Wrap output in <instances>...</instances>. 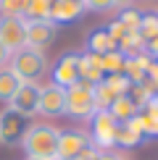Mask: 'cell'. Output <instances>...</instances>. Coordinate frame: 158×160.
<instances>
[{
	"label": "cell",
	"mask_w": 158,
	"mask_h": 160,
	"mask_svg": "<svg viewBox=\"0 0 158 160\" xmlns=\"http://www.w3.org/2000/svg\"><path fill=\"white\" fill-rule=\"evenodd\" d=\"M26 24V48L45 50L55 39V24L53 21H24Z\"/></svg>",
	"instance_id": "30bf717a"
},
{
	"label": "cell",
	"mask_w": 158,
	"mask_h": 160,
	"mask_svg": "<svg viewBox=\"0 0 158 160\" xmlns=\"http://www.w3.org/2000/svg\"><path fill=\"white\" fill-rule=\"evenodd\" d=\"M103 82H105V87H108V89L113 92L116 97L129 95V89H132V82H129V79L124 76V74H108V76L103 79Z\"/></svg>",
	"instance_id": "603a6c76"
},
{
	"label": "cell",
	"mask_w": 158,
	"mask_h": 160,
	"mask_svg": "<svg viewBox=\"0 0 158 160\" xmlns=\"http://www.w3.org/2000/svg\"><path fill=\"white\" fill-rule=\"evenodd\" d=\"M140 121H142V131L148 137H158V110L155 108H142L140 110Z\"/></svg>",
	"instance_id": "cb8c5ba5"
},
{
	"label": "cell",
	"mask_w": 158,
	"mask_h": 160,
	"mask_svg": "<svg viewBox=\"0 0 158 160\" xmlns=\"http://www.w3.org/2000/svg\"><path fill=\"white\" fill-rule=\"evenodd\" d=\"M26 160H37V158H26Z\"/></svg>",
	"instance_id": "8d00e7d4"
},
{
	"label": "cell",
	"mask_w": 158,
	"mask_h": 160,
	"mask_svg": "<svg viewBox=\"0 0 158 160\" xmlns=\"http://www.w3.org/2000/svg\"><path fill=\"white\" fill-rule=\"evenodd\" d=\"M82 13H84V3L82 0H53L50 21L53 24H69V21H76Z\"/></svg>",
	"instance_id": "7c38bea8"
},
{
	"label": "cell",
	"mask_w": 158,
	"mask_h": 160,
	"mask_svg": "<svg viewBox=\"0 0 158 160\" xmlns=\"http://www.w3.org/2000/svg\"><path fill=\"white\" fill-rule=\"evenodd\" d=\"M18 87H21V82L16 79V74H13L8 66H3L0 68V102H8Z\"/></svg>",
	"instance_id": "e0dca14e"
},
{
	"label": "cell",
	"mask_w": 158,
	"mask_h": 160,
	"mask_svg": "<svg viewBox=\"0 0 158 160\" xmlns=\"http://www.w3.org/2000/svg\"><path fill=\"white\" fill-rule=\"evenodd\" d=\"M95 113V102H92V84L76 82L74 87L66 89V116L76 118V121H90Z\"/></svg>",
	"instance_id": "3957f363"
},
{
	"label": "cell",
	"mask_w": 158,
	"mask_h": 160,
	"mask_svg": "<svg viewBox=\"0 0 158 160\" xmlns=\"http://www.w3.org/2000/svg\"><path fill=\"white\" fill-rule=\"evenodd\" d=\"M137 34H140V39H142L145 45H148V42H153V39L158 37V16H155V13H148V16H142Z\"/></svg>",
	"instance_id": "44dd1931"
},
{
	"label": "cell",
	"mask_w": 158,
	"mask_h": 160,
	"mask_svg": "<svg viewBox=\"0 0 158 160\" xmlns=\"http://www.w3.org/2000/svg\"><path fill=\"white\" fill-rule=\"evenodd\" d=\"M145 52H148L153 61H158V37L153 39V42H148V50H145Z\"/></svg>",
	"instance_id": "1f68e13d"
},
{
	"label": "cell",
	"mask_w": 158,
	"mask_h": 160,
	"mask_svg": "<svg viewBox=\"0 0 158 160\" xmlns=\"http://www.w3.org/2000/svg\"><path fill=\"white\" fill-rule=\"evenodd\" d=\"M0 45H3L11 55L16 50L26 48V24H24V18L0 16Z\"/></svg>",
	"instance_id": "52a82bcc"
},
{
	"label": "cell",
	"mask_w": 158,
	"mask_h": 160,
	"mask_svg": "<svg viewBox=\"0 0 158 160\" xmlns=\"http://www.w3.org/2000/svg\"><path fill=\"white\" fill-rule=\"evenodd\" d=\"M37 113L48 118H58L66 116V89L58 84H40V102H37Z\"/></svg>",
	"instance_id": "5b68a950"
},
{
	"label": "cell",
	"mask_w": 158,
	"mask_h": 160,
	"mask_svg": "<svg viewBox=\"0 0 158 160\" xmlns=\"http://www.w3.org/2000/svg\"><path fill=\"white\" fill-rule=\"evenodd\" d=\"M8 61H11V52L0 45V68H3V66H8Z\"/></svg>",
	"instance_id": "d6a6232c"
},
{
	"label": "cell",
	"mask_w": 158,
	"mask_h": 160,
	"mask_svg": "<svg viewBox=\"0 0 158 160\" xmlns=\"http://www.w3.org/2000/svg\"><path fill=\"white\" fill-rule=\"evenodd\" d=\"M124 61H127V58L118 50H111V52H105V55H100V63H103L105 74H124Z\"/></svg>",
	"instance_id": "7402d4cb"
},
{
	"label": "cell",
	"mask_w": 158,
	"mask_h": 160,
	"mask_svg": "<svg viewBox=\"0 0 158 160\" xmlns=\"http://www.w3.org/2000/svg\"><path fill=\"white\" fill-rule=\"evenodd\" d=\"M87 50L95 52V55H105V52H111V50H118V45L108 37L105 29H97V32H92L90 39H87Z\"/></svg>",
	"instance_id": "2e32d148"
},
{
	"label": "cell",
	"mask_w": 158,
	"mask_h": 160,
	"mask_svg": "<svg viewBox=\"0 0 158 160\" xmlns=\"http://www.w3.org/2000/svg\"><path fill=\"white\" fill-rule=\"evenodd\" d=\"M84 3V11H92V13H111L116 8L113 0H82Z\"/></svg>",
	"instance_id": "4316f807"
},
{
	"label": "cell",
	"mask_w": 158,
	"mask_h": 160,
	"mask_svg": "<svg viewBox=\"0 0 158 160\" xmlns=\"http://www.w3.org/2000/svg\"><path fill=\"white\" fill-rule=\"evenodd\" d=\"M108 113L116 118L118 123H127L129 118H134L137 113H140V108L134 105V100H132L129 95H121V97H116L113 102H111V108H108Z\"/></svg>",
	"instance_id": "5bb4252c"
},
{
	"label": "cell",
	"mask_w": 158,
	"mask_h": 160,
	"mask_svg": "<svg viewBox=\"0 0 158 160\" xmlns=\"http://www.w3.org/2000/svg\"><path fill=\"white\" fill-rule=\"evenodd\" d=\"M113 3H116V8H132V5H134V0H113Z\"/></svg>",
	"instance_id": "836d02e7"
},
{
	"label": "cell",
	"mask_w": 158,
	"mask_h": 160,
	"mask_svg": "<svg viewBox=\"0 0 158 160\" xmlns=\"http://www.w3.org/2000/svg\"><path fill=\"white\" fill-rule=\"evenodd\" d=\"M105 79V71H103V63H100V55L95 52H82L79 55V82H87V84H100Z\"/></svg>",
	"instance_id": "4fadbf2b"
},
{
	"label": "cell",
	"mask_w": 158,
	"mask_h": 160,
	"mask_svg": "<svg viewBox=\"0 0 158 160\" xmlns=\"http://www.w3.org/2000/svg\"><path fill=\"white\" fill-rule=\"evenodd\" d=\"M53 0H26L24 3V21H50Z\"/></svg>",
	"instance_id": "9a60e30c"
},
{
	"label": "cell",
	"mask_w": 158,
	"mask_h": 160,
	"mask_svg": "<svg viewBox=\"0 0 158 160\" xmlns=\"http://www.w3.org/2000/svg\"><path fill=\"white\" fill-rule=\"evenodd\" d=\"M142 134L137 129H132L129 123H118L116 129V147H134V144H140Z\"/></svg>",
	"instance_id": "d6986e66"
},
{
	"label": "cell",
	"mask_w": 158,
	"mask_h": 160,
	"mask_svg": "<svg viewBox=\"0 0 158 160\" xmlns=\"http://www.w3.org/2000/svg\"><path fill=\"white\" fill-rule=\"evenodd\" d=\"M90 121H92V147L97 150L116 147V129H118L116 118L108 110H95Z\"/></svg>",
	"instance_id": "277c9868"
},
{
	"label": "cell",
	"mask_w": 158,
	"mask_h": 160,
	"mask_svg": "<svg viewBox=\"0 0 158 160\" xmlns=\"http://www.w3.org/2000/svg\"><path fill=\"white\" fill-rule=\"evenodd\" d=\"M58 134H61V129L50 123H29L18 142H21L26 158L58 160Z\"/></svg>",
	"instance_id": "6da1fadb"
},
{
	"label": "cell",
	"mask_w": 158,
	"mask_h": 160,
	"mask_svg": "<svg viewBox=\"0 0 158 160\" xmlns=\"http://www.w3.org/2000/svg\"><path fill=\"white\" fill-rule=\"evenodd\" d=\"M8 68L16 74V79L21 84H37L40 79L48 74V58L45 50H34V48H21L11 55Z\"/></svg>",
	"instance_id": "7a4b0ae2"
},
{
	"label": "cell",
	"mask_w": 158,
	"mask_h": 160,
	"mask_svg": "<svg viewBox=\"0 0 158 160\" xmlns=\"http://www.w3.org/2000/svg\"><path fill=\"white\" fill-rule=\"evenodd\" d=\"M24 3L26 0H0V16L21 18L24 16Z\"/></svg>",
	"instance_id": "484cf974"
},
{
	"label": "cell",
	"mask_w": 158,
	"mask_h": 160,
	"mask_svg": "<svg viewBox=\"0 0 158 160\" xmlns=\"http://www.w3.org/2000/svg\"><path fill=\"white\" fill-rule=\"evenodd\" d=\"M148 82L158 89V61H150V66H148Z\"/></svg>",
	"instance_id": "f1b7e54d"
},
{
	"label": "cell",
	"mask_w": 158,
	"mask_h": 160,
	"mask_svg": "<svg viewBox=\"0 0 158 160\" xmlns=\"http://www.w3.org/2000/svg\"><path fill=\"white\" fill-rule=\"evenodd\" d=\"M76 82H79V52H63L58 63L53 66V84L69 89Z\"/></svg>",
	"instance_id": "ba28073f"
},
{
	"label": "cell",
	"mask_w": 158,
	"mask_h": 160,
	"mask_svg": "<svg viewBox=\"0 0 158 160\" xmlns=\"http://www.w3.org/2000/svg\"><path fill=\"white\" fill-rule=\"evenodd\" d=\"M148 50V45L140 39V34L137 32H127V37L118 42V52H121L124 58H134V55H140V52Z\"/></svg>",
	"instance_id": "ac0fdd59"
},
{
	"label": "cell",
	"mask_w": 158,
	"mask_h": 160,
	"mask_svg": "<svg viewBox=\"0 0 158 160\" xmlns=\"http://www.w3.org/2000/svg\"><path fill=\"white\" fill-rule=\"evenodd\" d=\"M124 160H127V158H124Z\"/></svg>",
	"instance_id": "74e56055"
},
{
	"label": "cell",
	"mask_w": 158,
	"mask_h": 160,
	"mask_svg": "<svg viewBox=\"0 0 158 160\" xmlns=\"http://www.w3.org/2000/svg\"><path fill=\"white\" fill-rule=\"evenodd\" d=\"M97 155H100V150H97V147H87L76 160H97Z\"/></svg>",
	"instance_id": "f546056e"
},
{
	"label": "cell",
	"mask_w": 158,
	"mask_h": 160,
	"mask_svg": "<svg viewBox=\"0 0 158 160\" xmlns=\"http://www.w3.org/2000/svg\"><path fill=\"white\" fill-rule=\"evenodd\" d=\"M58 160H76V158H58Z\"/></svg>",
	"instance_id": "d590c367"
},
{
	"label": "cell",
	"mask_w": 158,
	"mask_h": 160,
	"mask_svg": "<svg viewBox=\"0 0 158 160\" xmlns=\"http://www.w3.org/2000/svg\"><path fill=\"white\" fill-rule=\"evenodd\" d=\"M24 118L21 116H16L13 110H0V144H13V142H18L24 134Z\"/></svg>",
	"instance_id": "8fae6325"
},
{
	"label": "cell",
	"mask_w": 158,
	"mask_h": 160,
	"mask_svg": "<svg viewBox=\"0 0 158 160\" xmlns=\"http://www.w3.org/2000/svg\"><path fill=\"white\" fill-rule=\"evenodd\" d=\"M97 160H124V155H118V152H113V150H100Z\"/></svg>",
	"instance_id": "4dcf8cb0"
},
{
	"label": "cell",
	"mask_w": 158,
	"mask_h": 160,
	"mask_svg": "<svg viewBox=\"0 0 158 160\" xmlns=\"http://www.w3.org/2000/svg\"><path fill=\"white\" fill-rule=\"evenodd\" d=\"M148 105H150V108H155V110H158V92H155L153 97H150V102H148Z\"/></svg>",
	"instance_id": "e575fe53"
},
{
	"label": "cell",
	"mask_w": 158,
	"mask_h": 160,
	"mask_svg": "<svg viewBox=\"0 0 158 160\" xmlns=\"http://www.w3.org/2000/svg\"><path fill=\"white\" fill-rule=\"evenodd\" d=\"M87 147H92V139L79 129L58 134V158H79Z\"/></svg>",
	"instance_id": "9c48e42d"
},
{
	"label": "cell",
	"mask_w": 158,
	"mask_h": 160,
	"mask_svg": "<svg viewBox=\"0 0 158 160\" xmlns=\"http://www.w3.org/2000/svg\"><path fill=\"white\" fill-rule=\"evenodd\" d=\"M105 32H108V37L113 39L116 45L121 42L124 37H127V29H124V24H121V21H113V24H111V26H108V29H105Z\"/></svg>",
	"instance_id": "83f0119b"
},
{
	"label": "cell",
	"mask_w": 158,
	"mask_h": 160,
	"mask_svg": "<svg viewBox=\"0 0 158 160\" xmlns=\"http://www.w3.org/2000/svg\"><path fill=\"white\" fill-rule=\"evenodd\" d=\"M37 102H40V84H21L13 92V97L5 102V108L21 118H32L37 116Z\"/></svg>",
	"instance_id": "8992f818"
},
{
	"label": "cell",
	"mask_w": 158,
	"mask_h": 160,
	"mask_svg": "<svg viewBox=\"0 0 158 160\" xmlns=\"http://www.w3.org/2000/svg\"><path fill=\"white\" fill-rule=\"evenodd\" d=\"M118 21L124 24V29H127V32H137V29H140V21H142V13L132 5V8H124V11H121Z\"/></svg>",
	"instance_id": "d4e9b609"
},
{
	"label": "cell",
	"mask_w": 158,
	"mask_h": 160,
	"mask_svg": "<svg viewBox=\"0 0 158 160\" xmlns=\"http://www.w3.org/2000/svg\"><path fill=\"white\" fill-rule=\"evenodd\" d=\"M113 100H116V95L105 87V82L92 84V102H95V110H108Z\"/></svg>",
	"instance_id": "ffe728a7"
}]
</instances>
